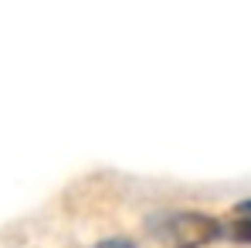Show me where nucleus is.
<instances>
[{"label": "nucleus", "mask_w": 251, "mask_h": 248, "mask_svg": "<svg viewBox=\"0 0 251 248\" xmlns=\"http://www.w3.org/2000/svg\"><path fill=\"white\" fill-rule=\"evenodd\" d=\"M95 248H136L129 238H109V242H99Z\"/></svg>", "instance_id": "nucleus-3"}, {"label": "nucleus", "mask_w": 251, "mask_h": 248, "mask_svg": "<svg viewBox=\"0 0 251 248\" xmlns=\"http://www.w3.org/2000/svg\"><path fill=\"white\" fill-rule=\"evenodd\" d=\"M238 214H251V197H248V201H241V204H238Z\"/></svg>", "instance_id": "nucleus-4"}, {"label": "nucleus", "mask_w": 251, "mask_h": 248, "mask_svg": "<svg viewBox=\"0 0 251 248\" xmlns=\"http://www.w3.org/2000/svg\"><path fill=\"white\" fill-rule=\"evenodd\" d=\"M150 235L170 248H204L217 238H224V224L204 214V211H170V214H153L146 221Z\"/></svg>", "instance_id": "nucleus-1"}, {"label": "nucleus", "mask_w": 251, "mask_h": 248, "mask_svg": "<svg viewBox=\"0 0 251 248\" xmlns=\"http://www.w3.org/2000/svg\"><path fill=\"white\" fill-rule=\"evenodd\" d=\"M224 235H231V238L241 242V245H251V214L248 218H234V224L224 228Z\"/></svg>", "instance_id": "nucleus-2"}]
</instances>
